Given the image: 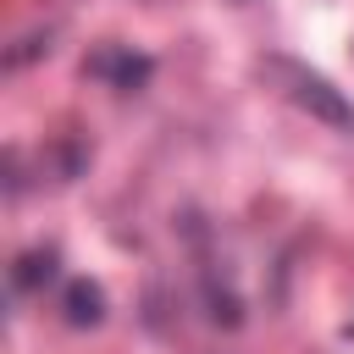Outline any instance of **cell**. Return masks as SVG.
<instances>
[{
	"instance_id": "8992f818",
	"label": "cell",
	"mask_w": 354,
	"mask_h": 354,
	"mask_svg": "<svg viewBox=\"0 0 354 354\" xmlns=\"http://www.w3.org/2000/svg\"><path fill=\"white\" fill-rule=\"evenodd\" d=\"M238 6H249V0H238Z\"/></svg>"
},
{
	"instance_id": "3957f363",
	"label": "cell",
	"mask_w": 354,
	"mask_h": 354,
	"mask_svg": "<svg viewBox=\"0 0 354 354\" xmlns=\"http://www.w3.org/2000/svg\"><path fill=\"white\" fill-rule=\"evenodd\" d=\"M88 72H94V77H111L116 88H138V83L149 77V61H144V55H127V50H105V55L88 61Z\"/></svg>"
},
{
	"instance_id": "6da1fadb",
	"label": "cell",
	"mask_w": 354,
	"mask_h": 354,
	"mask_svg": "<svg viewBox=\"0 0 354 354\" xmlns=\"http://www.w3.org/2000/svg\"><path fill=\"white\" fill-rule=\"evenodd\" d=\"M260 66H266L271 77H282V83H288V100H293V105H304L315 122L343 127V133L354 127V105H348V100H343L321 72H310V66H299V61H282V55H266Z\"/></svg>"
},
{
	"instance_id": "7a4b0ae2",
	"label": "cell",
	"mask_w": 354,
	"mask_h": 354,
	"mask_svg": "<svg viewBox=\"0 0 354 354\" xmlns=\"http://www.w3.org/2000/svg\"><path fill=\"white\" fill-rule=\"evenodd\" d=\"M61 310H66V321H72V326H100V321H105V293H100L88 277H77V282H66Z\"/></svg>"
},
{
	"instance_id": "277c9868",
	"label": "cell",
	"mask_w": 354,
	"mask_h": 354,
	"mask_svg": "<svg viewBox=\"0 0 354 354\" xmlns=\"http://www.w3.org/2000/svg\"><path fill=\"white\" fill-rule=\"evenodd\" d=\"M55 277V249H28L22 260H17V271H11V288L17 293H33V288H44Z\"/></svg>"
},
{
	"instance_id": "5b68a950",
	"label": "cell",
	"mask_w": 354,
	"mask_h": 354,
	"mask_svg": "<svg viewBox=\"0 0 354 354\" xmlns=\"http://www.w3.org/2000/svg\"><path fill=\"white\" fill-rule=\"evenodd\" d=\"M39 50H50V33H28V39H22V44L6 55V66H22V61H33Z\"/></svg>"
}]
</instances>
